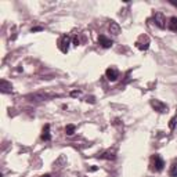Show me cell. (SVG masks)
I'll use <instances>...</instances> for the list:
<instances>
[{
    "label": "cell",
    "instance_id": "cell-1",
    "mask_svg": "<svg viewBox=\"0 0 177 177\" xmlns=\"http://www.w3.org/2000/svg\"><path fill=\"white\" fill-rule=\"evenodd\" d=\"M149 166H151V170H154V172H161L165 168V162L159 155H152L151 161H149Z\"/></svg>",
    "mask_w": 177,
    "mask_h": 177
},
{
    "label": "cell",
    "instance_id": "cell-2",
    "mask_svg": "<svg viewBox=\"0 0 177 177\" xmlns=\"http://www.w3.org/2000/svg\"><path fill=\"white\" fill-rule=\"evenodd\" d=\"M57 44H58V49L61 50V53L66 54V53H68V50H69V44H71V38H69L68 35H62L61 38L58 39Z\"/></svg>",
    "mask_w": 177,
    "mask_h": 177
},
{
    "label": "cell",
    "instance_id": "cell-3",
    "mask_svg": "<svg viewBox=\"0 0 177 177\" xmlns=\"http://www.w3.org/2000/svg\"><path fill=\"white\" fill-rule=\"evenodd\" d=\"M149 38L148 36H145V35H141L138 39H137V42H136V47L138 49V50H141V51H145V50H148L149 47Z\"/></svg>",
    "mask_w": 177,
    "mask_h": 177
},
{
    "label": "cell",
    "instance_id": "cell-4",
    "mask_svg": "<svg viewBox=\"0 0 177 177\" xmlns=\"http://www.w3.org/2000/svg\"><path fill=\"white\" fill-rule=\"evenodd\" d=\"M151 107L159 113H165L168 111V105H166L165 102L159 101V100H151Z\"/></svg>",
    "mask_w": 177,
    "mask_h": 177
},
{
    "label": "cell",
    "instance_id": "cell-5",
    "mask_svg": "<svg viewBox=\"0 0 177 177\" xmlns=\"http://www.w3.org/2000/svg\"><path fill=\"white\" fill-rule=\"evenodd\" d=\"M154 21H155V24L156 26H159L161 29L163 28H166V18H165V15H163V13H155L154 14Z\"/></svg>",
    "mask_w": 177,
    "mask_h": 177
},
{
    "label": "cell",
    "instance_id": "cell-6",
    "mask_svg": "<svg viewBox=\"0 0 177 177\" xmlns=\"http://www.w3.org/2000/svg\"><path fill=\"white\" fill-rule=\"evenodd\" d=\"M105 76H107V79H108V81L115 82L116 79L119 78V71L115 68V66H109V68L105 71Z\"/></svg>",
    "mask_w": 177,
    "mask_h": 177
},
{
    "label": "cell",
    "instance_id": "cell-7",
    "mask_svg": "<svg viewBox=\"0 0 177 177\" xmlns=\"http://www.w3.org/2000/svg\"><path fill=\"white\" fill-rule=\"evenodd\" d=\"M98 43L101 44V47H104V49H109L112 46V40L111 39H108L107 36H104V35L98 36Z\"/></svg>",
    "mask_w": 177,
    "mask_h": 177
},
{
    "label": "cell",
    "instance_id": "cell-8",
    "mask_svg": "<svg viewBox=\"0 0 177 177\" xmlns=\"http://www.w3.org/2000/svg\"><path fill=\"white\" fill-rule=\"evenodd\" d=\"M100 158L107 159V161H113V159L116 158V152H115V149H108V151H105L104 154H101Z\"/></svg>",
    "mask_w": 177,
    "mask_h": 177
},
{
    "label": "cell",
    "instance_id": "cell-9",
    "mask_svg": "<svg viewBox=\"0 0 177 177\" xmlns=\"http://www.w3.org/2000/svg\"><path fill=\"white\" fill-rule=\"evenodd\" d=\"M109 33H112L115 36H118L121 33V26H119L118 22H115V21L109 22Z\"/></svg>",
    "mask_w": 177,
    "mask_h": 177
},
{
    "label": "cell",
    "instance_id": "cell-10",
    "mask_svg": "<svg viewBox=\"0 0 177 177\" xmlns=\"http://www.w3.org/2000/svg\"><path fill=\"white\" fill-rule=\"evenodd\" d=\"M42 140L43 141H50V140H51V134H50V125H44V128H43Z\"/></svg>",
    "mask_w": 177,
    "mask_h": 177
},
{
    "label": "cell",
    "instance_id": "cell-11",
    "mask_svg": "<svg viewBox=\"0 0 177 177\" xmlns=\"http://www.w3.org/2000/svg\"><path fill=\"white\" fill-rule=\"evenodd\" d=\"M0 89H2L3 93H10L13 89V86H11V83H8L7 81L2 79V81H0Z\"/></svg>",
    "mask_w": 177,
    "mask_h": 177
},
{
    "label": "cell",
    "instance_id": "cell-12",
    "mask_svg": "<svg viewBox=\"0 0 177 177\" xmlns=\"http://www.w3.org/2000/svg\"><path fill=\"white\" fill-rule=\"evenodd\" d=\"M168 28L172 32H177V17H172L168 22Z\"/></svg>",
    "mask_w": 177,
    "mask_h": 177
},
{
    "label": "cell",
    "instance_id": "cell-13",
    "mask_svg": "<svg viewBox=\"0 0 177 177\" xmlns=\"http://www.w3.org/2000/svg\"><path fill=\"white\" fill-rule=\"evenodd\" d=\"M75 130H76V128L73 125H68L65 128V133H66V136H73L75 134Z\"/></svg>",
    "mask_w": 177,
    "mask_h": 177
},
{
    "label": "cell",
    "instance_id": "cell-14",
    "mask_svg": "<svg viewBox=\"0 0 177 177\" xmlns=\"http://www.w3.org/2000/svg\"><path fill=\"white\" fill-rule=\"evenodd\" d=\"M169 176L170 177H177V162H174L172 165V168L169 170Z\"/></svg>",
    "mask_w": 177,
    "mask_h": 177
},
{
    "label": "cell",
    "instance_id": "cell-15",
    "mask_svg": "<svg viewBox=\"0 0 177 177\" xmlns=\"http://www.w3.org/2000/svg\"><path fill=\"white\" fill-rule=\"evenodd\" d=\"M174 125H176V118H172V121H170V123H169V128L170 129H174Z\"/></svg>",
    "mask_w": 177,
    "mask_h": 177
},
{
    "label": "cell",
    "instance_id": "cell-16",
    "mask_svg": "<svg viewBox=\"0 0 177 177\" xmlns=\"http://www.w3.org/2000/svg\"><path fill=\"white\" fill-rule=\"evenodd\" d=\"M73 44H75V46H79V44H81V40H79L78 36H73Z\"/></svg>",
    "mask_w": 177,
    "mask_h": 177
},
{
    "label": "cell",
    "instance_id": "cell-17",
    "mask_svg": "<svg viewBox=\"0 0 177 177\" xmlns=\"http://www.w3.org/2000/svg\"><path fill=\"white\" fill-rule=\"evenodd\" d=\"M86 101H87V102H91V104H94V102H96V98H94L93 96H90V97H87V98H86Z\"/></svg>",
    "mask_w": 177,
    "mask_h": 177
},
{
    "label": "cell",
    "instance_id": "cell-18",
    "mask_svg": "<svg viewBox=\"0 0 177 177\" xmlns=\"http://www.w3.org/2000/svg\"><path fill=\"white\" fill-rule=\"evenodd\" d=\"M71 96H72V97H78V96H81V90H75V91H72V93H71Z\"/></svg>",
    "mask_w": 177,
    "mask_h": 177
},
{
    "label": "cell",
    "instance_id": "cell-19",
    "mask_svg": "<svg viewBox=\"0 0 177 177\" xmlns=\"http://www.w3.org/2000/svg\"><path fill=\"white\" fill-rule=\"evenodd\" d=\"M39 31H42L40 26H38V28H32V32H39Z\"/></svg>",
    "mask_w": 177,
    "mask_h": 177
},
{
    "label": "cell",
    "instance_id": "cell-20",
    "mask_svg": "<svg viewBox=\"0 0 177 177\" xmlns=\"http://www.w3.org/2000/svg\"><path fill=\"white\" fill-rule=\"evenodd\" d=\"M170 4L174 6V7H177V2H170Z\"/></svg>",
    "mask_w": 177,
    "mask_h": 177
},
{
    "label": "cell",
    "instance_id": "cell-21",
    "mask_svg": "<svg viewBox=\"0 0 177 177\" xmlns=\"http://www.w3.org/2000/svg\"><path fill=\"white\" fill-rule=\"evenodd\" d=\"M40 177H51L50 174H44V176H40Z\"/></svg>",
    "mask_w": 177,
    "mask_h": 177
}]
</instances>
